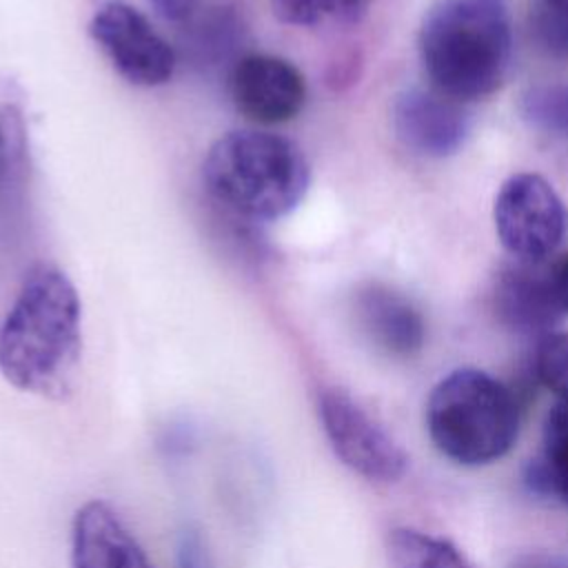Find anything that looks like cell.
Returning <instances> with one entry per match:
<instances>
[{"label":"cell","instance_id":"1","mask_svg":"<svg viewBox=\"0 0 568 568\" xmlns=\"http://www.w3.org/2000/svg\"><path fill=\"white\" fill-rule=\"evenodd\" d=\"M82 357V304L55 266L24 280L0 322V375L18 390L62 402L73 393Z\"/></svg>","mask_w":568,"mask_h":568},{"label":"cell","instance_id":"2","mask_svg":"<svg viewBox=\"0 0 568 568\" xmlns=\"http://www.w3.org/2000/svg\"><path fill=\"white\" fill-rule=\"evenodd\" d=\"M510 51V20L499 0H442L419 29L426 75L457 102L493 93L508 73Z\"/></svg>","mask_w":568,"mask_h":568},{"label":"cell","instance_id":"3","mask_svg":"<svg viewBox=\"0 0 568 568\" xmlns=\"http://www.w3.org/2000/svg\"><path fill=\"white\" fill-rule=\"evenodd\" d=\"M202 178L209 193L248 220L288 215L306 195L311 166L288 138L266 131H229L206 151Z\"/></svg>","mask_w":568,"mask_h":568},{"label":"cell","instance_id":"4","mask_svg":"<svg viewBox=\"0 0 568 568\" xmlns=\"http://www.w3.org/2000/svg\"><path fill=\"white\" fill-rule=\"evenodd\" d=\"M424 422L433 446L446 459L459 466H486L515 446L519 404L504 382L466 366L433 386Z\"/></svg>","mask_w":568,"mask_h":568},{"label":"cell","instance_id":"5","mask_svg":"<svg viewBox=\"0 0 568 568\" xmlns=\"http://www.w3.org/2000/svg\"><path fill=\"white\" fill-rule=\"evenodd\" d=\"M317 415L333 453L355 475L373 484H395L406 475L408 455L399 442L348 390L322 388Z\"/></svg>","mask_w":568,"mask_h":568},{"label":"cell","instance_id":"6","mask_svg":"<svg viewBox=\"0 0 568 568\" xmlns=\"http://www.w3.org/2000/svg\"><path fill=\"white\" fill-rule=\"evenodd\" d=\"M501 246L519 262H541L561 244L568 215L561 197L537 173L510 175L493 206Z\"/></svg>","mask_w":568,"mask_h":568},{"label":"cell","instance_id":"7","mask_svg":"<svg viewBox=\"0 0 568 568\" xmlns=\"http://www.w3.org/2000/svg\"><path fill=\"white\" fill-rule=\"evenodd\" d=\"M93 42L113 69L135 87H162L175 71L171 44L131 4L113 0L102 4L91 22Z\"/></svg>","mask_w":568,"mask_h":568},{"label":"cell","instance_id":"8","mask_svg":"<svg viewBox=\"0 0 568 568\" xmlns=\"http://www.w3.org/2000/svg\"><path fill=\"white\" fill-rule=\"evenodd\" d=\"M229 93L246 120L255 124H282L302 111L306 82L288 60L271 53H248L233 64Z\"/></svg>","mask_w":568,"mask_h":568},{"label":"cell","instance_id":"9","mask_svg":"<svg viewBox=\"0 0 568 568\" xmlns=\"http://www.w3.org/2000/svg\"><path fill=\"white\" fill-rule=\"evenodd\" d=\"M397 138L413 153L444 158L455 153L468 133V115L462 102L439 91L413 89L397 98L393 109Z\"/></svg>","mask_w":568,"mask_h":568},{"label":"cell","instance_id":"10","mask_svg":"<svg viewBox=\"0 0 568 568\" xmlns=\"http://www.w3.org/2000/svg\"><path fill=\"white\" fill-rule=\"evenodd\" d=\"M71 568H153L118 513L100 499L82 504L71 524Z\"/></svg>","mask_w":568,"mask_h":568},{"label":"cell","instance_id":"11","mask_svg":"<svg viewBox=\"0 0 568 568\" xmlns=\"http://www.w3.org/2000/svg\"><path fill=\"white\" fill-rule=\"evenodd\" d=\"M357 322L368 342L390 357H410L424 344V320L404 295L368 286L357 295Z\"/></svg>","mask_w":568,"mask_h":568},{"label":"cell","instance_id":"12","mask_svg":"<svg viewBox=\"0 0 568 568\" xmlns=\"http://www.w3.org/2000/svg\"><path fill=\"white\" fill-rule=\"evenodd\" d=\"M537 264L521 262L508 268L497 284V311L508 326L521 333H546L561 317L548 268Z\"/></svg>","mask_w":568,"mask_h":568},{"label":"cell","instance_id":"13","mask_svg":"<svg viewBox=\"0 0 568 568\" xmlns=\"http://www.w3.org/2000/svg\"><path fill=\"white\" fill-rule=\"evenodd\" d=\"M526 484L568 506V404L564 402L546 415L541 450L526 470Z\"/></svg>","mask_w":568,"mask_h":568},{"label":"cell","instance_id":"14","mask_svg":"<svg viewBox=\"0 0 568 568\" xmlns=\"http://www.w3.org/2000/svg\"><path fill=\"white\" fill-rule=\"evenodd\" d=\"M388 550L395 568H473L453 541L415 528H395Z\"/></svg>","mask_w":568,"mask_h":568},{"label":"cell","instance_id":"15","mask_svg":"<svg viewBox=\"0 0 568 568\" xmlns=\"http://www.w3.org/2000/svg\"><path fill=\"white\" fill-rule=\"evenodd\" d=\"M271 7L284 24L317 27L324 22L348 24L359 20L364 0H271Z\"/></svg>","mask_w":568,"mask_h":568},{"label":"cell","instance_id":"16","mask_svg":"<svg viewBox=\"0 0 568 568\" xmlns=\"http://www.w3.org/2000/svg\"><path fill=\"white\" fill-rule=\"evenodd\" d=\"M524 118L539 131L568 138V84H537L521 95Z\"/></svg>","mask_w":568,"mask_h":568},{"label":"cell","instance_id":"17","mask_svg":"<svg viewBox=\"0 0 568 568\" xmlns=\"http://www.w3.org/2000/svg\"><path fill=\"white\" fill-rule=\"evenodd\" d=\"M530 27L552 58H568V0H530Z\"/></svg>","mask_w":568,"mask_h":568},{"label":"cell","instance_id":"18","mask_svg":"<svg viewBox=\"0 0 568 568\" xmlns=\"http://www.w3.org/2000/svg\"><path fill=\"white\" fill-rule=\"evenodd\" d=\"M535 375L557 397L568 404V333H548L535 351Z\"/></svg>","mask_w":568,"mask_h":568},{"label":"cell","instance_id":"19","mask_svg":"<svg viewBox=\"0 0 568 568\" xmlns=\"http://www.w3.org/2000/svg\"><path fill=\"white\" fill-rule=\"evenodd\" d=\"M153 11L173 24L186 22L200 7V0H149Z\"/></svg>","mask_w":568,"mask_h":568},{"label":"cell","instance_id":"20","mask_svg":"<svg viewBox=\"0 0 568 568\" xmlns=\"http://www.w3.org/2000/svg\"><path fill=\"white\" fill-rule=\"evenodd\" d=\"M548 275L561 313H568V253L548 268Z\"/></svg>","mask_w":568,"mask_h":568},{"label":"cell","instance_id":"21","mask_svg":"<svg viewBox=\"0 0 568 568\" xmlns=\"http://www.w3.org/2000/svg\"><path fill=\"white\" fill-rule=\"evenodd\" d=\"M555 564L552 561H544V559H528V561H524L521 566H517V568H552Z\"/></svg>","mask_w":568,"mask_h":568},{"label":"cell","instance_id":"22","mask_svg":"<svg viewBox=\"0 0 568 568\" xmlns=\"http://www.w3.org/2000/svg\"><path fill=\"white\" fill-rule=\"evenodd\" d=\"M2 124H0V166H2V160H4V135H2Z\"/></svg>","mask_w":568,"mask_h":568},{"label":"cell","instance_id":"23","mask_svg":"<svg viewBox=\"0 0 568 568\" xmlns=\"http://www.w3.org/2000/svg\"><path fill=\"white\" fill-rule=\"evenodd\" d=\"M552 568H561V566H557V564H555V566H552Z\"/></svg>","mask_w":568,"mask_h":568}]
</instances>
